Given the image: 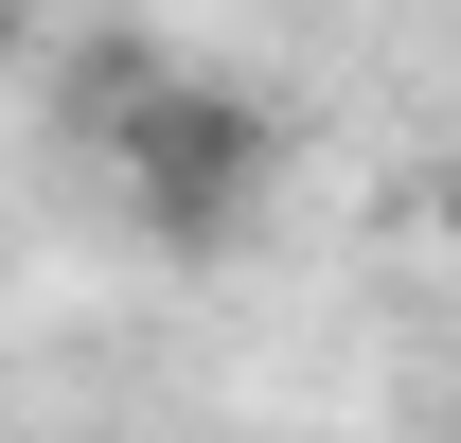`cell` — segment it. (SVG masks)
<instances>
[{"mask_svg":"<svg viewBox=\"0 0 461 443\" xmlns=\"http://www.w3.org/2000/svg\"><path fill=\"white\" fill-rule=\"evenodd\" d=\"M426 231H444V249H461V177H426Z\"/></svg>","mask_w":461,"mask_h":443,"instance_id":"7a4b0ae2","label":"cell"},{"mask_svg":"<svg viewBox=\"0 0 461 443\" xmlns=\"http://www.w3.org/2000/svg\"><path fill=\"white\" fill-rule=\"evenodd\" d=\"M107 177H124V213L160 231V249H230V231L285 195V124L249 107L230 71L142 54V71H107Z\"/></svg>","mask_w":461,"mask_h":443,"instance_id":"6da1fadb","label":"cell"}]
</instances>
